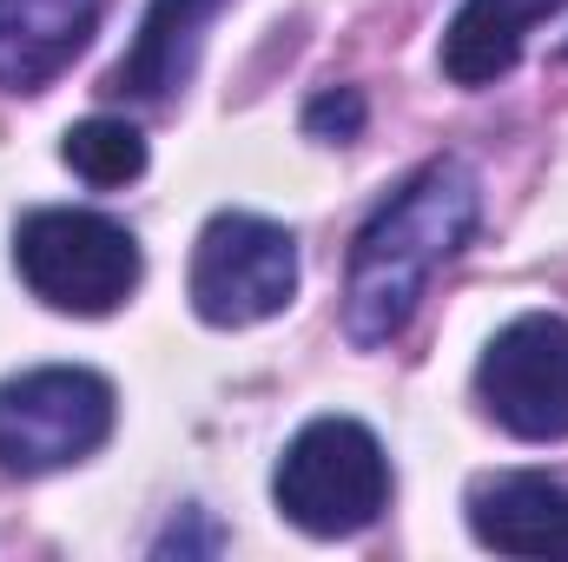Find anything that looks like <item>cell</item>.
<instances>
[{
  "instance_id": "obj_1",
  "label": "cell",
  "mask_w": 568,
  "mask_h": 562,
  "mask_svg": "<svg viewBox=\"0 0 568 562\" xmlns=\"http://www.w3.org/2000/svg\"><path fill=\"white\" fill-rule=\"evenodd\" d=\"M483 219V179L463 159H429L417 179H404L357 232L351 272H344V338L377 351L390 344L417 304L429 279L469 245Z\"/></svg>"
},
{
  "instance_id": "obj_2",
  "label": "cell",
  "mask_w": 568,
  "mask_h": 562,
  "mask_svg": "<svg viewBox=\"0 0 568 562\" xmlns=\"http://www.w3.org/2000/svg\"><path fill=\"white\" fill-rule=\"evenodd\" d=\"M13 272L20 284L67 318H106L120 311L145 279L140 239L106 219V212H80V205H40L13 225Z\"/></svg>"
},
{
  "instance_id": "obj_3",
  "label": "cell",
  "mask_w": 568,
  "mask_h": 562,
  "mask_svg": "<svg viewBox=\"0 0 568 562\" xmlns=\"http://www.w3.org/2000/svg\"><path fill=\"white\" fill-rule=\"evenodd\" d=\"M272 496L284 523L317 543L357 536L390 503V456L357 418H311L284 443Z\"/></svg>"
},
{
  "instance_id": "obj_4",
  "label": "cell",
  "mask_w": 568,
  "mask_h": 562,
  "mask_svg": "<svg viewBox=\"0 0 568 562\" xmlns=\"http://www.w3.org/2000/svg\"><path fill=\"white\" fill-rule=\"evenodd\" d=\"M120 418V398L100 371L40 364L0 384V476H53L87 463Z\"/></svg>"
},
{
  "instance_id": "obj_5",
  "label": "cell",
  "mask_w": 568,
  "mask_h": 562,
  "mask_svg": "<svg viewBox=\"0 0 568 562\" xmlns=\"http://www.w3.org/2000/svg\"><path fill=\"white\" fill-rule=\"evenodd\" d=\"M192 311L219 331L278 318L297 298V239L258 212H212L192 245Z\"/></svg>"
},
{
  "instance_id": "obj_6",
  "label": "cell",
  "mask_w": 568,
  "mask_h": 562,
  "mask_svg": "<svg viewBox=\"0 0 568 562\" xmlns=\"http://www.w3.org/2000/svg\"><path fill=\"white\" fill-rule=\"evenodd\" d=\"M483 411L523 443H562L568 436V318L529 311L503 324L476 364Z\"/></svg>"
},
{
  "instance_id": "obj_7",
  "label": "cell",
  "mask_w": 568,
  "mask_h": 562,
  "mask_svg": "<svg viewBox=\"0 0 568 562\" xmlns=\"http://www.w3.org/2000/svg\"><path fill=\"white\" fill-rule=\"evenodd\" d=\"M469 536L496 556L568 562V483L536 470H503L469 490Z\"/></svg>"
},
{
  "instance_id": "obj_8",
  "label": "cell",
  "mask_w": 568,
  "mask_h": 562,
  "mask_svg": "<svg viewBox=\"0 0 568 562\" xmlns=\"http://www.w3.org/2000/svg\"><path fill=\"white\" fill-rule=\"evenodd\" d=\"M106 0H0V87L40 93L100 33Z\"/></svg>"
},
{
  "instance_id": "obj_9",
  "label": "cell",
  "mask_w": 568,
  "mask_h": 562,
  "mask_svg": "<svg viewBox=\"0 0 568 562\" xmlns=\"http://www.w3.org/2000/svg\"><path fill=\"white\" fill-rule=\"evenodd\" d=\"M568 0H463L456 20L443 27V80L449 87H496L516 60H523V40L562 13Z\"/></svg>"
},
{
  "instance_id": "obj_10",
  "label": "cell",
  "mask_w": 568,
  "mask_h": 562,
  "mask_svg": "<svg viewBox=\"0 0 568 562\" xmlns=\"http://www.w3.org/2000/svg\"><path fill=\"white\" fill-rule=\"evenodd\" d=\"M219 7H232V0H152L140 20V40L113 67V93H126V100H172L192 80V67H199L205 27L219 20Z\"/></svg>"
},
{
  "instance_id": "obj_11",
  "label": "cell",
  "mask_w": 568,
  "mask_h": 562,
  "mask_svg": "<svg viewBox=\"0 0 568 562\" xmlns=\"http://www.w3.org/2000/svg\"><path fill=\"white\" fill-rule=\"evenodd\" d=\"M60 159H67V165H73L87 185L113 192V185H126V179H140V172H145V133H140V127H126V120H106V113H93V120L67 127Z\"/></svg>"
},
{
  "instance_id": "obj_12",
  "label": "cell",
  "mask_w": 568,
  "mask_h": 562,
  "mask_svg": "<svg viewBox=\"0 0 568 562\" xmlns=\"http://www.w3.org/2000/svg\"><path fill=\"white\" fill-rule=\"evenodd\" d=\"M304 133H311V140H331V145L357 140V133H364V93H357V87L317 93V100L304 107Z\"/></svg>"
},
{
  "instance_id": "obj_13",
  "label": "cell",
  "mask_w": 568,
  "mask_h": 562,
  "mask_svg": "<svg viewBox=\"0 0 568 562\" xmlns=\"http://www.w3.org/2000/svg\"><path fill=\"white\" fill-rule=\"evenodd\" d=\"M562 53H568V47H562Z\"/></svg>"
}]
</instances>
